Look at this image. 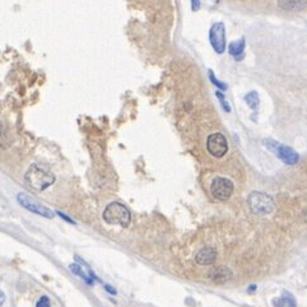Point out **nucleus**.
<instances>
[{
  "mask_svg": "<svg viewBox=\"0 0 307 307\" xmlns=\"http://www.w3.org/2000/svg\"><path fill=\"white\" fill-rule=\"evenodd\" d=\"M25 181L35 192H44L55 182V175L44 165H32L25 175Z\"/></svg>",
  "mask_w": 307,
  "mask_h": 307,
  "instance_id": "obj_1",
  "label": "nucleus"
},
{
  "mask_svg": "<svg viewBox=\"0 0 307 307\" xmlns=\"http://www.w3.org/2000/svg\"><path fill=\"white\" fill-rule=\"evenodd\" d=\"M104 221L107 224H119L121 227H128L132 221L130 210L121 203L113 201L110 203L104 210Z\"/></svg>",
  "mask_w": 307,
  "mask_h": 307,
  "instance_id": "obj_2",
  "label": "nucleus"
},
{
  "mask_svg": "<svg viewBox=\"0 0 307 307\" xmlns=\"http://www.w3.org/2000/svg\"><path fill=\"white\" fill-rule=\"evenodd\" d=\"M251 213L256 216H267L274 210V200L265 193L252 192L248 197Z\"/></svg>",
  "mask_w": 307,
  "mask_h": 307,
  "instance_id": "obj_3",
  "label": "nucleus"
},
{
  "mask_svg": "<svg viewBox=\"0 0 307 307\" xmlns=\"http://www.w3.org/2000/svg\"><path fill=\"white\" fill-rule=\"evenodd\" d=\"M264 145L270 149L273 153L278 157L279 160L282 161L283 163L288 165V166H293L300 160V156H298L297 152L293 149V148L288 147V145H284L282 143H278L276 140H272V139H268V140L263 141Z\"/></svg>",
  "mask_w": 307,
  "mask_h": 307,
  "instance_id": "obj_4",
  "label": "nucleus"
},
{
  "mask_svg": "<svg viewBox=\"0 0 307 307\" xmlns=\"http://www.w3.org/2000/svg\"><path fill=\"white\" fill-rule=\"evenodd\" d=\"M210 193L217 200H228L233 194V182L226 177H216L210 185Z\"/></svg>",
  "mask_w": 307,
  "mask_h": 307,
  "instance_id": "obj_5",
  "label": "nucleus"
},
{
  "mask_svg": "<svg viewBox=\"0 0 307 307\" xmlns=\"http://www.w3.org/2000/svg\"><path fill=\"white\" fill-rule=\"evenodd\" d=\"M17 200L18 203L22 205L25 209H27L28 212H32V213H36L41 217H45V218H54V213L53 210H50L47 207L42 205L41 203H38L37 200L32 199L31 196H28L25 193H19L17 195Z\"/></svg>",
  "mask_w": 307,
  "mask_h": 307,
  "instance_id": "obj_6",
  "label": "nucleus"
},
{
  "mask_svg": "<svg viewBox=\"0 0 307 307\" xmlns=\"http://www.w3.org/2000/svg\"><path fill=\"white\" fill-rule=\"evenodd\" d=\"M209 41L213 50L222 55L226 51V27L223 22H217L209 31Z\"/></svg>",
  "mask_w": 307,
  "mask_h": 307,
  "instance_id": "obj_7",
  "label": "nucleus"
},
{
  "mask_svg": "<svg viewBox=\"0 0 307 307\" xmlns=\"http://www.w3.org/2000/svg\"><path fill=\"white\" fill-rule=\"evenodd\" d=\"M207 149L216 158H222L228 151V141L221 133H213L207 139Z\"/></svg>",
  "mask_w": 307,
  "mask_h": 307,
  "instance_id": "obj_8",
  "label": "nucleus"
},
{
  "mask_svg": "<svg viewBox=\"0 0 307 307\" xmlns=\"http://www.w3.org/2000/svg\"><path fill=\"white\" fill-rule=\"evenodd\" d=\"M231 277H232L231 270H229L227 267H223V265H220V267H213L209 270V272H208V278L216 283L227 282L228 279H231Z\"/></svg>",
  "mask_w": 307,
  "mask_h": 307,
  "instance_id": "obj_9",
  "label": "nucleus"
},
{
  "mask_svg": "<svg viewBox=\"0 0 307 307\" xmlns=\"http://www.w3.org/2000/svg\"><path fill=\"white\" fill-rule=\"evenodd\" d=\"M199 265H212L217 260V251L213 248H203L195 256Z\"/></svg>",
  "mask_w": 307,
  "mask_h": 307,
  "instance_id": "obj_10",
  "label": "nucleus"
},
{
  "mask_svg": "<svg viewBox=\"0 0 307 307\" xmlns=\"http://www.w3.org/2000/svg\"><path fill=\"white\" fill-rule=\"evenodd\" d=\"M273 306L274 307H297L295 297L289 292H283L282 296L273 300Z\"/></svg>",
  "mask_w": 307,
  "mask_h": 307,
  "instance_id": "obj_11",
  "label": "nucleus"
},
{
  "mask_svg": "<svg viewBox=\"0 0 307 307\" xmlns=\"http://www.w3.org/2000/svg\"><path fill=\"white\" fill-rule=\"evenodd\" d=\"M228 51L232 56L236 57L237 60H241L245 51V38L241 37L240 40L231 42L228 46Z\"/></svg>",
  "mask_w": 307,
  "mask_h": 307,
  "instance_id": "obj_12",
  "label": "nucleus"
},
{
  "mask_svg": "<svg viewBox=\"0 0 307 307\" xmlns=\"http://www.w3.org/2000/svg\"><path fill=\"white\" fill-rule=\"evenodd\" d=\"M245 101H246V104L248 106L250 107L251 110L256 111L259 109V105H260V97H259V93L255 91L252 92H249L246 96H245Z\"/></svg>",
  "mask_w": 307,
  "mask_h": 307,
  "instance_id": "obj_13",
  "label": "nucleus"
},
{
  "mask_svg": "<svg viewBox=\"0 0 307 307\" xmlns=\"http://www.w3.org/2000/svg\"><path fill=\"white\" fill-rule=\"evenodd\" d=\"M69 269H70V272L77 274V276H79L82 279H84L85 283H88V284H92V283H93V279L88 276V274H85L84 270H83V267H79L78 264H72V265L69 267Z\"/></svg>",
  "mask_w": 307,
  "mask_h": 307,
  "instance_id": "obj_14",
  "label": "nucleus"
},
{
  "mask_svg": "<svg viewBox=\"0 0 307 307\" xmlns=\"http://www.w3.org/2000/svg\"><path fill=\"white\" fill-rule=\"evenodd\" d=\"M10 143V139H9V133L6 132L5 129L3 126H0V147H8Z\"/></svg>",
  "mask_w": 307,
  "mask_h": 307,
  "instance_id": "obj_15",
  "label": "nucleus"
},
{
  "mask_svg": "<svg viewBox=\"0 0 307 307\" xmlns=\"http://www.w3.org/2000/svg\"><path fill=\"white\" fill-rule=\"evenodd\" d=\"M209 78H210V81H212V83H213L214 85H217V87L220 88V89H222V91H226L227 85L224 84V83H222V82L218 81V79H217L216 77H214V74H213V72H212V70H209Z\"/></svg>",
  "mask_w": 307,
  "mask_h": 307,
  "instance_id": "obj_16",
  "label": "nucleus"
},
{
  "mask_svg": "<svg viewBox=\"0 0 307 307\" xmlns=\"http://www.w3.org/2000/svg\"><path fill=\"white\" fill-rule=\"evenodd\" d=\"M216 96H217V97H218V100L221 101V105H222L223 110L226 111V112H229V111H231V107H229L228 102H227V101L224 100V97H223V94L221 93L220 91H217L216 92Z\"/></svg>",
  "mask_w": 307,
  "mask_h": 307,
  "instance_id": "obj_17",
  "label": "nucleus"
},
{
  "mask_svg": "<svg viewBox=\"0 0 307 307\" xmlns=\"http://www.w3.org/2000/svg\"><path fill=\"white\" fill-rule=\"evenodd\" d=\"M36 307H50V300L47 296H42L36 304Z\"/></svg>",
  "mask_w": 307,
  "mask_h": 307,
  "instance_id": "obj_18",
  "label": "nucleus"
},
{
  "mask_svg": "<svg viewBox=\"0 0 307 307\" xmlns=\"http://www.w3.org/2000/svg\"><path fill=\"white\" fill-rule=\"evenodd\" d=\"M105 289H106V291L109 292V293H111V295H116V289L112 288L111 285L106 284V285H105Z\"/></svg>",
  "mask_w": 307,
  "mask_h": 307,
  "instance_id": "obj_19",
  "label": "nucleus"
},
{
  "mask_svg": "<svg viewBox=\"0 0 307 307\" xmlns=\"http://www.w3.org/2000/svg\"><path fill=\"white\" fill-rule=\"evenodd\" d=\"M57 214H59V216L61 217V218H64V220H65V221H68V222H70V223H76V222H74V221H73V220H70L69 217L66 216V214L61 213V212H57Z\"/></svg>",
  "mask_w": 307,
  "mask_h": 307,
  "instance_id": "obj_20",
  "label": "nucleus"
},
{
  "mask_svg": "<svg viewBox=\"0 0 307 307\" xmlns=\"http://www.w3.org/2000/svg\"><path fill=\"white\" fill-rule=\"evenodd\" d=\"M4 302H5V293L3 291H0V307L3 306Z\"/></svg>",
  "mask_w": 307,
  "mask_h": 307,
  "instance_id": "obj_21",
  "label": "nucleus"
},
{
  "mask_svg": "<svg viewBox=\"0 0 307 307\" xmlns=\"http://www.w3.org/2000/svg\"><path fill=\"white\" fill-rule=\"evenodd\" d=\"M193 1V10H197L200 8V4H199V0H192Z\"/></svg>",
  "mask_w": 307,
  "mask_h": 307,
  "instance_id": "obj_22",
  "label": "nucleus"
}]
</instances>
